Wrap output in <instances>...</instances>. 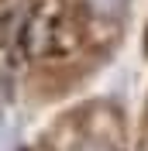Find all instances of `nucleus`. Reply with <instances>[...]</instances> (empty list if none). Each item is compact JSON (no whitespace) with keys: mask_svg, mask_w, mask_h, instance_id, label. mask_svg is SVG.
Masks as SVG:
<instances>
[{"mask_svg":"<svg viewBox=\"0 0 148 151\" xmlns=\"http://www.w3.org/2000/svg\"><path fill=\"white\" fill-rule=\"evenodd\" d=\"M93 4H96V10H103V14H110V10H117L120 4H124V0H93Z\"/></svg>","mask_w":148,"mask_h":151,"instance_id":"nucleus-1","label":"nucleus"},{"mask_svg":"<svg viewBox=\"0 0 148 151\" xmlns=\"http://www.w3.org/2000/svg\"><path fill=\"white\" fill-rule=\"evenodd\" d=\"M86 151H103V148H86Z\"/></svg>","mask_w":148,"mask_h":151,"instance_id":"nucleus-2","label":"nucleus"}]
</instances>
